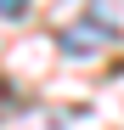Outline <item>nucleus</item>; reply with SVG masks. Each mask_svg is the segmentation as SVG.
I'll use <instances>...</instances> for the list:
<instances>
[{"label": "nucleus", "instance_id": "nucleus-2", "mask_svg": "<svg viewBox=\"0 0 124 130\" xmlns=\"http://www.w3.org/2000/svg\"><path fill=\"white\" fill-rule=\"evenodd\" d=\"M28 11V0H0V17H23Z\"/></svg>", "mask_w": 124, "mask_h": 130}, {"label": "nucleus", "instance_id": "nucleus-1", "mask_svg": "<svg viewBox=\"0 0 124 130\" xmlns=\"http://www.w3.org/2000/svg\"><path fill=\"white\" fill-rule=\"evenodd\" d=\"M101 40H118V28L113 23H79L73 34H62V45L68 51H90V45H101Z\"/></svg>", "mask_w": 124, "mask_h": 130}]
</instances>
